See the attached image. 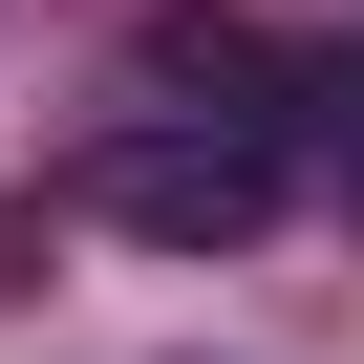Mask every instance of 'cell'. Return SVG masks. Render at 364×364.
<instances>
[{
  "label": "cell",
  "mask_w": 364,
  "mask_h": 364,
  "mask_svg": "<svg viewBox=\"0 0 364 364\" xmlns=\"http://www.w3.org/2000/svg\"><path fill=\"white\" fill-rule=\"evenodd\" d=\"M343 215H364V86H343Z\"/></svg>",
  "instance_id": "3957f363"
},
{
  "label": "cell",
  "mask_w": 364,
  "mask_h": 364,
  "mask_svg": "<svg viewBox=\"0 0 364 364\" xmlns=\"http://www.w3.org/2000/svg\"><path fill=\"white\" fill-rule=\"evenodd\" d=\"M107 236H171V257H236V236H279V129H215V107H171V129H129L107 171Z\"/></svg>",
  "instance_id": "6da1fadb"
},
{
  "label": "cell",
  "mask_w": 364,
  "mask_h": 364,
  "mask_svg": "<svg viewBox=\"0 0 364 364\" xmlns=\"http://www.w3.org/2000/svg\"><path fill=\"white\" fill-rule=\"evenodd\" d=\"M129 65H150V107H215V129H279V43H257V22H215V0H171V22H150Z\"/></svg>",
  "instance_id": "7a4b0ae2"
}]
</instances>
